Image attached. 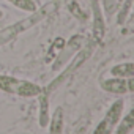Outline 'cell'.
<instances>
[{"instance_id":"obj_6","label":"cell","mask_w":134,"mask_h":134,"mask_svg":"<svg viewBox=\"0 0 134 134\" xmlns=\"http://www.w3.org/2000/svg\"><path fill=\"white\" fill-rule=\"evenodd\" d=\"M134 129V110H131L128 114V117H125L121 120V125L117 128V132L121 134V132H131Z\"/></svg>"},{"instance_id":"obj_1","label":"cell","mask_w":134,"mask_h":134,"mask_svg":"<svg viewBox=\"0 0 134 134\" xmlns=\"http://www.w3.org/2000/svg\"><path fill=\"white\" fill-rule=\"evenodd\" d=\"M0 90L14 93L19 96H36L41 93V87L29 82V81H21L16 77H8V76H0Z\"/></svg>"},{"instance_id":"obj_11","label":"cell","mask_w":134,"mask_h":134,"mask_svg":"<svg viewBox=\"0 0 134 134\" xmlns=\"http://www.w3.org/2000/svg\"><path fill=\"white\" fill-rule=\"evenodd\" d=\"M129 5H131V0H128V2H126V5H125V10H123V13H120V18H118V22H120V24L125 21V18H126V14H128V8H129Z\"/></svg>"},{"instance_id":"obj_3","label":"cell","mask_w":134,"mask_h":134,"mask_svg":"<svg viewBox=\"0 0 134 134\" xmlns=\"http://www.w3.org/2000/svg\"><path fill=\"white\" fill-rule=\"evenodd\" d=\"M121 112H123V101H117L112 104V107L109 109L107 115H106V121L109 126H115L118 123V120L121 118Z\"/></svg>"},{"instance_id":"obj_7","label":"cell","mask_w":134,"mask_h":134,"mask_svg":"<svg viewBox=\"0 0 134 134\" xmlns=\"http://www.w3.org/2000/svg\"><path fill=\"white\" fill-rule=\"evenodd\" d=\"M40 125L41 126H46L47 123V118H49V104H47V98L46 96H41L40 99Z\"/></svg>"},{"instance_id":"obj_4","label":"cell","mask_w":134,"mask_h":134,"mask_svg":"<svg viewBox=\"0 0 134 134\" xmlns=\"http://www.w3.org/2000/svg\"><path fill=\"white\" fill-rule=\"evenodd\" d=\"M112 76H117V77H131L134 76V65L132 63H121V65H117L110 70Z\"/></svg>"},{"instance_id":"obj_9","label":"cell","mask_w":134,"mask_h":134,"mask_svg":"<svg viewBox=\"0 0 134 134\" xmlns=\"http://www.w3.org/2000/svg\"><path fill=\"white\" fill-rule=\"evenodd\" d=\"M93 8H95V27H98V35H101L103 33V22H101V13H99V10H98V5L95 3L93 5Z\"/></svg>"},{"instance_id":"obj_13","label":"cell","mask_w":134,"mask_h":134,"mask_svg":"<svg viewBox=\"0 0 134 134\" xmlns=\"http://www.w3.org/2000/svg\"><path fill=\"white\" fill-rule=\"evenodd\" d=\"M2 16H3V13H2V11H0V19H2Z\"/></svg>"},{"instance_id":"obj_8","label":"cell","mask_w":134,"mask_h":134,"mask_svg":"<svg viewBox=\"0 0 134 134\" xmlns=\"http://www.w3.org/2000/svg\"><path fill=\"white\" fill-rule=\"evenodd\" d=\"M10 3H13L14 7L24 10V11H29V13H35L36 11V5L33 0H8Z\"/></svg>"},{"instance_id":"obj_2","label":"cell","mask_w":134,"mask_h":134,"mask_svg":"<svg viewBox=\"0 0 134 134\" xmlns=\"http://www.w3.org/2000/svg\"><path fill=\"white\" fill-rule=\"evenodd\" d=\"M103 88L109 93H115V95H123L128 92V85L125 77H115V79H109L103 82Z\"/></svg>"},{"instance_id":"obj_10","label":"cell","mask_w":134,"mask_h":134,"mask_svg":"<svg viewBox=\"0 0 134 134\" xmlns=\"http://www.w3.org/2000/svg\"><path fill=\"white\" fill-rule=\"evenodd\" d=\"M96 134H109L110 132V126L107 125V121L106 120H103L101 123H99V126L96 128V131H95Z\"/></svg>"},{"instance_id":"obj_5","label":"cell","mask_w":134,"mask_h":134,"mask_svg":"<svg viewBox=\"0 0 134 134\" xmlns=\"http://www.w3.org/2000/svg\"><path fill=\"white\" fill-rule=\"evenodd\" d=\"M62 125H63V114H62V109H55L54 115H52V121H51V128L49 131L52 134L55 132H62Z\"/></svg>"},{"instance_id":"obj_12","label":"cell","mask_w":134,"mask_h":134,"mask_svg":"<svg viewBox=\"0 0 134 134\" xmlns=\"http://www.w3.org/2000/svg\"><path fill=\"white\" fill-rule=\"evenodd\" d=\"M126 85H128V92H134V76L128 77V81H126Z\"/></svg>"}]
</instances>
